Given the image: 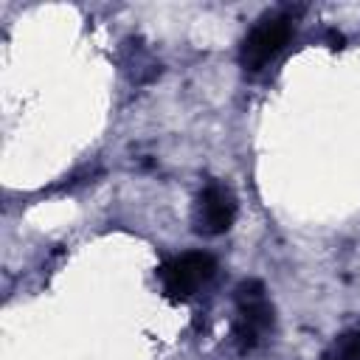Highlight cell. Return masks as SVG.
Instances as JSON below:
<instances>
[{
  "instance_id": "6da1fadb",
  "label": "cell",
  "mask_w": 360,
  "mask_h": 360,
  "mask_svg": "<svg viewBox=\"0 0 360 360\" xmlns=\"http://www.w3.org/2000/svg\"><path fill=\"white\" fill-rule=\"evenodd\" d=\"M273 329V304L262 281L248 278L236 287V318H233V343L242 354L253 352L267 332Z\"/></svg>"
},
{
  "instance_id": "7a4b0ae2",
  "label": "cell",
  "mask_w": 360,
  "mask_h": 360,
  "mask_svg": "<svg viewBox=\"0 0 360 360\" xmlns=\"http://www.w3.org/2000/svg\"><path fill=\"white\" fill-rule=\"evenodd\" d=\"M292 37V22L290 17L284 14H267L262 17L250 31L248 37L242 39V48H239V62L248 73H259L264 70L281 51L284 45L290 42Z\"/></svg>"
},
{
  "instance_id": "3957f363",
  "label": "cell",
  "mask_w": 360,
  "mask_h": 360,
  "mask_svg": "<svg viewBox=\"0 0 360 360\" xmlns=\"http://www.w3.org/2000/svg\"><path fill=\"white\" fill-rule=\"evenodd\" d=\"M214 273H217V262L211 253L188 250V253H180V256L169 259L166 264H160L158 278H160L163 292L172 301H186L200 287H205L214 278Z\"/></svg>"
},
{
  "instance_id": "277c9868",
  "label": "cell",
  "mask_w": 360,
  "mask_h": 360,
  "mask_svg": "<svg viewBox=\"0 0 360 360\" xmlns=\"http://www.w3.org/2000/svg\"><path fill=\"white\" fill-rule=\"evenodd\" d=\"M236 219V197L225 183H208L194 202V231L202 236L225 233Z\"/></svg>"
},
{
  "instance_id": "5b68a950",
  "label": "cell",
  "mask_w": 360,
  "mask_h": 360,
  "mask_svg": "<svg viewBox=\"0 0 360 360\" xmlns=\"http://www.w3.org/2000/svg\"><path fill=\"white\" fill-rule=\"evenodd\" d=\"M323 360H360V329L343 332L329 346V352L323 354Z\"/></svg>"
}]
</instances>
